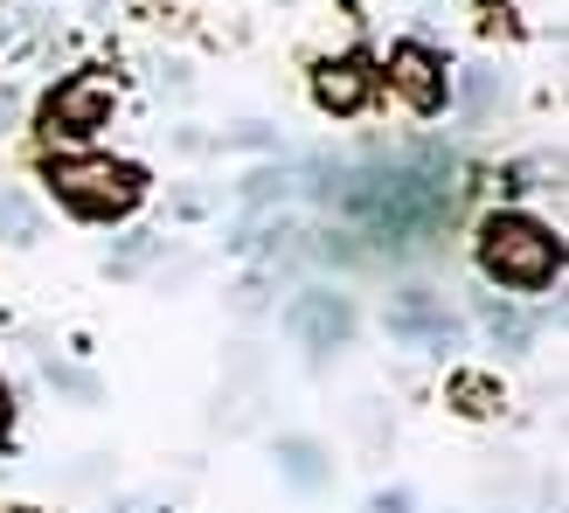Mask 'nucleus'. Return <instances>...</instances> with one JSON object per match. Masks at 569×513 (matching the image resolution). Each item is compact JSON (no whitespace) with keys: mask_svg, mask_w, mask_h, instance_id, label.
I'll return each mask as SVG.
<instances>
[{"mask_svg":"<svg viewBox=\"0 0 569 513\" xmlns=\"http://www.w3.org/2000/svg\"><path fill=\"white\" fill-rule=\"evenodd\" d=\"M472 256H479V278L500 284V292H521V299H542L549 284L562 278V237L549 230V222L521 215V209L479 215Z\"/></svg>","mask_w":569,"mask_h":513,"instance_id":"nucleus-1","label":"nucleus"},{"mask_svg":"<svg viewBox=\"0 0 569 513\" xmlns=\"http://www.w3.org/2000/svg\"><path fill=\"white\" fill-rule=\"evenodd\" d=\"M49 194L77 222H126L147 202V167L132 160H49Z\"/></svg>","mask_w":569,"mask_h":513,"instance_id":"nucleus-2","label":"nucleus"},{"mask_svg":"<svg viewBox=\"0 0 569 513\" xmlns=\"http://www.w3.org/2000/svg\"><path fill=\"white\" fill-rule=\"evenodd\" d=\"M111 111H119V83H111V70H70L42 98L36 132L49 139V147H83V139H98L111 125Z\"/></svg>","mask_w":569,"mask_h":513,"instance_id":"nucleus-3","label":"nucleus"},{"mask_svg":"<svg viewBox=\"0 0 569 513\" xmlns=\"http://www.w3.org/2000/svg\"><path fill=\"white\" fill-rule=\"evenodd\" d=\"M389 91L403 98V111H417V119H438V111L451 104V70H445V56L431 42H389Z\"/></svg>","mask_w":569,"mask_h":513,"instance_id":"nucleus-4","label":"nucleus"},{"mask_svg":"<svg viewBox=\"0 0 569 513\" xmlns=\"http://www.w3.org/2000/svg\"><path fill=\"white\" fill-rule=\"evenodd\" d=\"M382 91V70L368 63L361 49H340L327 63H312V104L327 111V119H361L368 104Z\"/></svg>","mask_w":569,"mask_h":513,"instance_id":"nucleus-5","label":"nucleus"},{"mask_svg":"<svg viewBox=\"0 0 569 513\" xmlns=\"http://www.w3.org/2000/svg\"><path fill=\"white\" fill-rule=\"evenodd\" d=\"M284 326L299 333V348H340V340L355 333V312H348V299H333V292H306L292 312H284Z\"/></svg>","mask_w":569,"mask_h":513,"instance_id":"nucleus-6","label":"nucleus"},{"mask_svg":"<svg viewBox=\"0 0 569 513\" xmlns=\"http://www.w3.org/2000/svg\"><path fill=\"white\" fill-rule=\"evenodd\" d=\"M278 472L292 479L299 493H320L327 479H333V459H327L320 437H299V431H292V437H278Z\"/></svg>","mask_w":569,"mask_h":513,"instance_id":"nucleus-7","label":"nucleus"},{"mask_svg":"<svg viewBox=\"0 0 569 513\" xmlns=\"http://www.w3.org/2000/svg\"><path fill=\"white\" fill-rule=\"evenodd\" d=\"M445 403L459 410V416H500V382L493 375H479V368H459V375H445Z\"/></svg>","mask_w":569,"mask_h":513,"instance_id":"nucleus-8","label":"nucleus"},{"mask_svg":"<svg viewBox=\"0 0 569 513\" xmlns=\"http://www.w3.org/2000/svg\"><path fill=\"white\" fill-rule=\"evenodd\" d=\"M42 237V215H36V202L28 194H14V188H0V243H36Z\"/></svg>","mask_w":569,"mask_h":513,"instance_id":"nucleus-9","label":"nucleus"},{"mask_svg":"<svg viewBox=\"0 0 569 513\" xmlns=\"http://www.w3.org/2000/svg\"><path fill=\"white\" fill-rule=\"evenodd\" d=\"M487 333L507 340V354H528L535 348V320H521L515 305H487Z\"/></svg>","mask_w":569,"mask_h":513,"instance_id":"nucleus-10","label":"nucleus"},{"mask_svg":"<svg viewBox=\"0 0 569 513\" xmlns=\"http://www.w3.org/2000/svg\"><path fill=\"white\" fill-rule=\"evenodd\" d=\"M368 513H410V493H403V486H389V493L368 500Z\"/></svg>","mask_w":569,"mask_h":513,"instance_id":"nucleus-11","label":"nucleus"},{"mask_svg":"<svg viewBox=\"0 0 569 513\" xmlns=\"http://www.w3.org/2000/svg\"><path fill=\"white\" fill-rule=\"evenodd\" d=\"M8 431H14V395H8V382H0V444H8Z\"/></svg>","mask_w":569,"mask_h":513,"instance_id":"nucleus-12","label":"nucleus"},{"mask_svg":"<svg viewBox=\"0 0 569 513\" xmlns=\"http://www.w3.org/2000/svg\"><path fill=\"white\" fill-rule=\"evenodd\" d=\"M0 513H42V506H0Z\"/></svg>","mask_w":569,"mask_h":513,"instance_id":"nucleus-13","label":"nucleus"}]
</instances>
